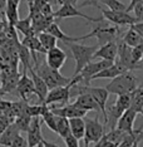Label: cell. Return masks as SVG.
Listing matches in <instances>:
<instances>
[{"mask_svg":"<svg viewBox=\"0 0 143 147\" xmlns=\"http://www.w3.org/2000/svg\"><path fill=\"white\" fill-rule=\"evenodd\" d=\"M138 87V78L132 73V71H126L121 74L112 78V81L105 86L109 94H124L131 93Z\"/></svg>","mask_w":143,"mask_h":147,"instance_id":"obj_1","label":"cell"},{"mask_svg":"<svg viewBox=\"0 0 143 147\" xmlns=\"http://www.w3.org/2000/svg\"><path fill=\"white\" fill-rule=\"evenodd\" d=\"M72 52L73 58L75 61V71L72 77L79 74V72L84 68L91 61H93V54L97 51V45H84V44H78V42H69L64 43Z\"/></svg>","mask_w":143,"mask_h":147,"instance_id":"obj_2","label":"cell"},{"mask_svg":"<svg viewBox=\"0 0 143 147\" xmlns=\"http://www.w3.org/2000/svg\"><path fill=\"white\" fill-rule=\"evenodd\" d=\"M34 69L45 81L49 89L55 88V87H59V86H65L72 81V77L70 78L64 77L59 72V69H54V68H52V67H49L46 64V62L39 63V61H38V63L34 64Z\"/></svg>","mask_w":143,"mask_h":147,"instance_id":"obj_3","label":"cell"},{"mask_svg":"<svg viewBox=\"0 0 143 147\" xmlns=\"http://www.w3.org/2000/svg\"><path fill=\"white\" fill-rule=\"evenodd\" d=\"M112 23L108 22H103V19L99 22V25L94 26L92 29L93 36L98 39V47H101L105 43L113 42V40H117L118 35H119V25H111Z\"/></svg>","mask_w":143,"mask_h":147,"instance_id":"obj_4","label":"cell"},{"mask_svg":"<svg viewBox=\"0 0 143 147\" xmlns=\"http://www.w3.org/2000/svg\"><path fill=\"white\" fill-rule=\"evenodd\" d=\"M85 133H84V146L89 145H95L99 140L104 136L105 129H104V123L99 122V117L95 116L94 118H88L85 117Z\"/></svg>","mask_w":143,"mask_h":147,"instance_id":"obj_5","label":"cell"},{"mask_svg":"<svg viewBox=\"0 0 143 147\" xmlns=\"http://www.w3.org/2000/svg\"><path fill=\"white\" fill-rule=\"evenodd\" d=\"M42 117L40 116H34L32 117L30 125H29V128L26 133H28V146L35 147V146H44V147H49V146H58L56 143H52L48 142L43 138L42 135Z\"/></svg>","mask_w":143,"mask_h":147,"instance_id":"obj_6","label":"cell"},{"mask_svg":"<svg viewBox=\"0 0 143 147\" xmlns=\"http://www.w3.org/2000/svg\"><path fill=\"white\" fill-rule=\"evenodd\" d=\"M75 82V78L72 77V81L65 86H59L55 88H52L48 91L44 103L45 105H55V103H60V105H65L69 102L70 99V88L73 86V83Z\"/></svg>","mask_w":143,"mask_h":147,"instance_id":"obj_7","label":"cell"},{"mask_svg":"<svg viewBox=\"0 0 143 147\" xmlns=\"http://www.w3.org/2000/svg\"><path fill=\"white\" fill-rule=\"evenodd\" d=\"M97 8L102 11L103 18L105 20L111 22L112 24L126 26V25H133L134 23H137L136 16L129 14V11H115V10H111V9H102L99 5Z\"/></svg>","mask_w":143,"mask_h":147,"instance_id":"obj_8","label":"cell"},{"mask_svg":"<svg viewBox=\"0 0 143 147\" xmlns=\"http://www.w3.org/2000/svg\"><path fill=\"white\" fill-rule=\"evenodd\" d=\"M115 62H118L127 71H134V69H142L143 63L136 64L132 59V47L126 44L123 40L118 43V55Z\"/></svg>","mask_w":143,"mask_h":147,"instance_id":"obj_9","label":"cell"},{"mask_svg":"<svg viewBox=\"0 0 143 147\" xmlns=\"http://www.w3.org/2000/svg\"><path fill=\"white\" fill-rule=\"evenodd\" d=\"M75 16L83 18V19H85V20H88L91 23H99L102 19H104L103 15L99 16V18H93V16L85 15V14H83L79 9L75 8V5H70V4L62 5L58 10L54 11V18L55 19H66V18H75Z\"/></svg>","mask_w":143,"mask_h":147,"instance_id":"obj_10","label":"cell"},{"mask_svg":"<svg viewBox=\"0 0 143 147\" xmlns=\"http://www.w3.org/2000/svg\"><path fill=\"white\" fill-rule=\"evenodd\" d=\"M114 62L112 61H105V59H101L98 62H89L84 68L79 72V76L81 77V83H84V84H91V81H92V77L95 76L98 72H101L102 69L107 68V67L112 65Z\"/></svg>","mask_w":143,"mask_h":147,"instance_id":"obj_11","label":"cell"},{"mask_svg":"<svg viewBox=\"0 0 143 147\" xmlns=\"http://www.w3.org/2000/svg\"><path fill=\"white\" fill-rule=\"evenodd\" d=\"M66 59H68V55L66 53L63 51L59 47H53L48 52L45 53V62L49 67L54 69H60L63 65L65 64Z\"/></svg>","mask_w":143,"mask_h":147,"instance_id":"obj_12","label":"cell"},{"mask_svg":"<svg viewBox=\"0 0 143 147\" xmlns=\"http://www.w3.org/2000/svg\"><path fill=\"white\" fill-rule=\"evenodd\" d=\"M118 55V42L113 40L109 43H105L101 47H98L97 51L93 54V59H105V61L114 62Z\"/></svg>","mask_w":143,"mask_h":147,"instance_id":"obj_13","label":"cell"},{"mask_svg":"<svg viewBox=\"0 0 143 147\" xmlns=\"http://www.w3.org/2000/svg\"><path fill=\"white\" fill-rule=\"evenodd\" d=\"M26 72L28 71L23 72L21 78L19 79L18 84H16V91H18L19 96L21 97V99H24V101H26L32 94H35V87L34 83H33V79L32 77L26 74Z\"/></svg>","mask_w":143,"mask_h":147,"instance_id":"obj_14","label":"cell"},{"mask_svg":"<svg viewBox=\"0 0 143 147\" xmlns=\"http://www.w3.org/2000/svg\"><path fill=\"white\" fill-rule=\"evenodd\" d=\"M52 112L54 115L58 116H63L66 117V118H73V117H85L87 116V111L79 108L77 105L72 103V105H66L65 106H60V107H52Z\"/></svg>","mask_w":143,"mask_h":147,"instance_id":"obj_15","label":"cell"},{"mask_svg":"<svg viewBox=\"0 0 143 147\" xmlns=\"http://www.w3.org/2000/svg\"><path fill=\"white\" fill-rule=\"evenodd\" d=\"M20 43L23 45H25L26 48L32 52V59H33V62H34V64L35 63H38V57L35 55L36 53H40V54H45L46 53V49L42 45V43H40V40H39L38 35L24 36V38L21 39Z\"/></svg>","mask_w":143,"mask_h":147,"instance_id":"obj_16","label":"cell"},{"mask_svg":"<svg viewBox=\"0 0 143 147\" xmlns=\"http://www.w3.org/2000/svg\"><path fill=\"white\" fill-rule=\"evenodd\" d=\"M137 115H138V112H136L134 109H132V108L126 109V111L122 113V116L118 118L115 128L121 129L123 132H132L133 129H134L133 128V125H134Z\"/></svg>","mask_w":143,"mask_h":147,"instance_id":"obj_17","label":"cell"},{"mask_svg":"<svg viewBox=\"0 0 143 147\" xmlns=\"http://www.w3.org/2000/svg\"><path fill=\"white\" fill-rule=\"evenodd\" d=\"M28 72L30 73V77H32V79H33V83H34V87H35V96H38L39 101H40L42 103H44V99H45L46 94H48V91H49L48 86H46V83H45L44 79H43L42 77L35 72L34 67L29 68Z\"/></svg>","mask_w":143,"mask_h":147,"instance_id":"obj_18","label":"cell"},{"mask_svg":"<svg viewBox=\"0 0 143 147\" xmlns=\"http://www.w3.org/2000/svg\"><path fill=\"white\" fill-rule=\"evenodd\" d=\"M74 105H77L79 108L84 109V111H95V112H101V109H99V106L97 101L94 99V97H93L91 93H82V94L77 96V99H75Z\"/></svg>","mask_w":143,"mask_h":147,"instance_id":"obj_19","label":"cell"},{"mask_svg":"<svg viewBox=\"0 0 143 147\" xmlns=\"http://www.w3.org/2000/svg\"><path fill=\"white\" fill-rule=\"evenodd\" d=\"M126 71H127V69H124L118 62L114 61V63H113L112 65H109V67H107V68L102 69V71L98 72L95 76H93L92 81L93 79H101V78H111L112 79V78H114L115 76L121 74V73L126 72Z\"/></svg>","mask_w":143,"mask_h":147,"instance_id":"obj_20","label":"cell"},{"mask_svg":"<svg viewBox=\"0 0 143 147\" xmlns=\"http://www.w3.org/2000/svg\"><path fill=\"white\" fill-rule=\"evenodd\" d=\"M21 0H6V9L5 16L8 19V23L10 25H15V23L19 20V5Z\"/></svg>","mask_w":143,"mask_h":147,"instance_id":"obj_21","label":"cell"},{"mask_svg":"<svg viewBox=\"0 0 143 147\" xmlns=\"http://www.w3.org/2000/svg\"><path fill=\"white\" fill-rule=\"evenodd\" d=\"M69 126H70L72 135H74L79 141H82L84 138V133H85V121L83 119V117L69 118Z\"/></svg>","mask_w":143,"mask_h":147,"instance_id":"obj_22","label":"cell"},{"mask_svg":"<svg viewBox=\"0 0 143 147\" xmlns=\"http://www.w3.org/2000/svg\"><path fill=\"white\" fill-rule=\"evenodd\" d=\"M15 29L18 33H20L21 35L28 36V35H36L34 30H33V25H32V15H28L24 19H19L15 23Z\"/></svg>","mask_w":143,"mask_h":147,"instance_id":"obj_23","label":"cell"},{"mask_svg":"<svg viewBox=\"0 0 143 147\" xmlns=\"http://www.w3.org/2000/svg\"><path fill=\"white\" fill-rule=\"evenodd\" d=\"M122 40L126 44H128L129 47H136V45L141 44L143 42V39H142V36L138 33L137 29H136L133 25H129V29L126 32V34L123 36Z\"/></svg>","mask_w":143,"mask_h":147,"instance_id":"obj_24","label":"cell"},{"mask_svg":"<svg viewBox=\"0 0 143 147\" xmlns=\"http://www.w3.org/2000/svg\"><path fill=\"white\" fill-rule=\"evenodd\" d=\"M55 122H56V132L59 137L64 138L65 136H68L70 133V126H69V118L63 116L55 115Z\"/></svg>","mask_w":143,"mask_h":147,"instance_id":"obj_25","label":"cell"},{"mask_svg":"<svg viewBox=\"0 0 143 147\" xmlns=\"http://www.w3.org/2000/svg\"><path fill=\"white\" fill-rule=\"evenodd\" d=\"M45 105V103H44ZM42 121L45 123L46 126H48L49 129H52L53 132H56V122H55V115L52 112L50 107H49L48 105L44 106V109H43L42 112Z\"/></svg>","mask_w":143,"mask_h":147,"instance_id":"obj_26","label":"cell"},{"mask_svg":"<svg viewBox=\"0 0 143 147\" xmlns=\"http://www.w3.org/2000/svg\"><path fill=\"white\" fill-rule=\"evenodd\" d=\"M143 106V87H137L133 92H131V108L136 112H141Z\"/></svg>","mask_w":143,"mask_h":147,"instance_id":"obj_27","label":"cell"},{"mask_svg":"<svg viewBox=\"0 0 143 147\" xmlns=\"http://www.w3.org/2000/svg\"><path fill=\"white\" fill-rule=\"evenodd\" d=\"M19 132L20 131H19V128L16 127L15 123L11 126H9L8 128L3 132V135L0 136V143H1V145H5V146H11L13 140H14V137L18 135Z\"/></svg>","mask_w":143,"mask_h":147,"instance_id":"obj_28","label":"cell"},{"mask_svg":"<svg viewBox=\"0 0 143 147\" xmlns=\"http://www.w3.org/2000/svg\"><path fill=\"white\" fill-rule=\"evenodd\" d=\"M38 38H39V40H40L42 45L46 49V52H48L50 48H53V47H55V45H56V42H58V39H56L53 34L48 33V32H42V33H39V34H38Z\"/></svg>","mask_w":143,"mask_h":147,"instance_id":"obj_29","label":"cell"},{"mask_svg":"<svg viewBox=\"0 0 143 147\" xmlns=\"http://www.w3.org/2000/svg\"><path fill=\"white\" fill-rule=\"evenodd\" d=\"M99 3H102L103 5H105L108 9L115 11H127V5L123 4L119 0H99Z\"/></svg>","mask_w":143,"mask_h":147,"instance_id":"obj_30","label":"cell"},{"mask_svg":"<svg viewBox=\"0 0 143 147\" xmlns=\"http://www.w3.org/2000/svg\"><path fill=\"white\" fill-rule=\"evenodd\" d=\"M115 105L121 107L123 111L131 108V93H124V94H118L115 99Z\"/></svg>","mask_w":143,"mask_h":147,"instance_id":"obj_31","label":"cell"},{"mask_svg":"<svg viewBox=\"0 0 143 147\" xmlns=\"http://www.w3.org/2000/svg\"><path fill=\"white\" fill-rule=\"evenodd\" d=\"M142 43L138 45H136V47H132V59L136 64L143 63L142 62V58H143V44Z\"/></svg>","mask_w":143,"mask_h":147,"instance_id":"obj_32","label":"cell"},{"mask_svg":"<svg viewBox=\"0 0 143 147\" xmlns=\"http://www.w3.org/2000/svg\"><path fill=\"white\" fill-rule=\"evenodd\" d=\"M133 15L136 16L137 22H143V0H137L133 5Z\"/></svg>","mask_w":143,"mask_h":147,"instance_id":"obj_33","label":"cell"},{"mask_svg":"<svg viewBox=\"0 0 143 147\" xmlns=\"http://www.w3.org/2000/svg\"><path fill=\"white\" fill-rule=\"evenodd\" d=\"M63 140H64V143H65V145L69 146V147H78V146H79V140H78L74 135H72V132L69 133L68 136H65Z\"/></svg>","mask_w":143,"mask_h":147,"instance_id":"obj_34","label":"cell"},{"mask_svg":"<svg viewBox=\"0 0 143 147\" xmlns=\"http://www.w3.org/2000/svg\"><path fill=\"white\" fill-rule=\"evenodd\" d=\"M11 146H14V147H24V146H28V140L23 138V137L18 133V135L14 137V140H13Z\"/></svg>","mask_w":143,"mask_h":147,"instance_id":"obj_35","label":"cell"},{"mask_svg":"<svg viewBox=\"0 0 143 147\" xmlns=\"http://www.w3.org/2000/svg\"><path fill=\"white\" fill-rule=\"evenodd\" d=\"M49 3H52V0H34V5L39 9V10H40L44 5L49 4Z\"/></svg>","mask_w":143,"mask_h":147,"instance_id":"obj_36","label":"cell"},{"mask_svg":"<svg viewBox=\"0 0 143 147\" xmlns=\"http://www.w3.org/2000/svg\"><path fill=\"white\" fill-rule=\"evenodd\" d=\"M59 5H64V4H70V5H77L78 0H55Z\"/></svg>","mask_w":143,"mask_h":147,"instance_id":"obj_37","label":"cell"},{"mask_svg":"<svg viewBox=\"0 0 143 147\" xmlns=\"http://www.w3.org/2000/svg\"><path fill=\"white\" fill-rule=\"evenodd\" d=\"M5 9H6V0H0V13L5 14Z\"/></svg>","mask_w":143,"mask_h":147,"instance_id":"obj_38","label":"cell"},{"mask_svg":"<svg viewBox=\"0 0 143 147\" xmlns=\"http://www.w3.org/2000/svg\"><path fill=\"white\" fill-rule=\"evenodd\" d=\"M92 1H93V0H85V1L84 3H82V8H85V6H88V5H91L92 4Z\"/></svg>","mask_w":143,"mask_h":147,"instance_id":"obj_39","label":"cell"},{"mask_svg":"<svg viewBox=\"0 0 143 147\" xmlns=\"http://www.w3.org/2000/svg\"><path fill=\"white\" fill-rule=\"evenodd\" d=\"M91 5H93V6H95V8H97V6L99 5V0H93Z\"/></svg>","mask_w":143,"mask_h":147,"instance_id":"obj_40","label":"cell"},{"mask_svg":"<svg viewBox=\"0 0 143 147\" xmlns=\"http://www.w3.org/2000/svg\"><path fill=\"white\" fill-rule=\"evenodd\" d=\"M139 113H141V115L143 116V106H142V108H141V112H139Z\"/></svg>","mask_w":143,"mask_h":147,"instance_id":"obj_41","label":"cell"},{"mask_svg":"<svg viewBox=\"0 0 143 147\" xmlns=\"http://www.w3.org/2000/svg\"><path fill=\"white\" fill-rule=\"evenodd\" d=\"M53 3H56V1H55V0H53Z\"/></svg>","mask_w":143,"mask_h":147,"instance_id":"obj_42","label":"cell"},{"mask_svg":"<svg viewBox=\"0 0 143 147\" xmlns=\"http://www.w3.org/2000/svg\"><path fill=\"white\" fill-rule=\"evenodd\" d=\"M142 44H143V43H142ZM142 62H143V58H142Z\"/></svg>","mask_w":143,"mask_h":147,"instance_id":"obj_43","label":"cell"}]
</instances>
